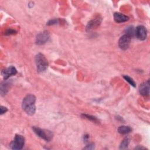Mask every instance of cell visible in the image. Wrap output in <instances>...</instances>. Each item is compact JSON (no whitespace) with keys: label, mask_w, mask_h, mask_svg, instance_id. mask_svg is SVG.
Returning <instances> with one entry per match:
<instances>
[{"label":"cell","mask_w":150,"mask_h":150,"mask_svg":"<svg viewBox=\"0 0 150 150\" xmlns=\"http://www.w3.org/2000/svg\"><path fill=\"white\" fill-rule=\"evenodd\" d=\"M135 35L136 38L140 40H144L147 36V30L142 25L138 26L135 29Z\"/></svg>","instance_id":"cell-5"},{"label":"cell","mask_w":150,"mask_h":150,"mask_svg":"<svg viewBox=\"0 0 150 150\" xmlns=\"http://www.w3.org/2000/svg\"><path fill=\"white\" fill-rule=\"evenodd\" d=\"M82 115H83V117L84 118H86V119H87L88 120H90V121H93L94 122H97V123L98 122V119L96 117H94V116H92V115H88V114H83Z\"/></svg>","instance_id":"cell-14"},{"label":"cell","mask_w":150,"mask_h":150,"mask_svg":"<svg viewBox=\"0 0 150 150\" xmlns=\"http://www.w3.org/2000/svg\"><path fill=\"white\" fill-rule=\"evenodd\" d=\"M35 62L39 72L45 71L48 67V62L45 56L42 53H38L35 56Z\"/></svg>","instance_id":"cell-2"},{"label":"cell","mask_w":150,"mask_h":150,"mask_svg":"<svg viewBox=\"0 0 150 150\" xmlns=\"http://www.w3.org/2000/svg\"><path fill=\"white\" fill-rule=\"evenodd\" d=\"M36 97L33 94H28L22 101V108L29 115H32L36 111Z\"/></svg>","instance_id":"cell-1"},{"label":"cell","mask_w":150,"mask_h":150,"mask_svg":"<svg viewBox=\"0 0 150 150\" xmlns=\"http://www.w3.org/2000/svg\"><path fill=\"white\" fill-rule=\"evenodd\" d=\"M114 18L115 21L117 23L125 22L129 19V18L127 16L119 12H115L114 14Z\"/></svg>","instance_id":"cell-11"},{"label":"cell","mask_w":150,"mask_h":150,"mask_svg":"<svg viewBox=\"0 0 150 150\" xmlns=\"http://www.w3.org/2000/svg\"><path fill=\"white\" fill-rule=\"evenodd\" d=\"M132 131L131 128L128 127V126H125V125H121L118 127V132L122 135H125L128 134L129 132H131Z\"/></svg>","instance_id":"cell-12"},{"label":"cell","mask_w":150,"mask_h":150,"mask_svg":"<svg viewBox=\"0 0 150 150\" xmlns=\"http://www.w3.org/2000/svg\"><path fill=\"white\" fill-rule=\"evenodd\" d=\"M139 91L141 95L147 96L149 94V81L142 83L139 87Z\"/></svg>","instance_id":"cell-9"},{"label":"cell","mask_w":150,"mask_h":150,"mask_svg":"<svg viewBox=\"0 0 150 150\" xmlns=\"http://www.w3.org/2000/svg\"><path fill=\"white\" fill-rule=\"evenodd\" d=\"M25 144V139L21 135H16L13 141L11 144V147L12 149L18 150L21 149L23 147Z\"/></svg>","instance_id":"cell-4"},{"label":"cell","mask_w":150,"mask_h":150,"mask_svg":"<svg viewBox=\"0 0 150 150\" xmlns=\"http://www.w3.org/2000/svg\"><path fill=\"white\" fill-rule=\"evenodd\" d=\"M7 87L6 86V85H5L4 86L3 84H1V95H3V94H5L7 92Z\"/></svg>","instance_id":"cell-17"},{"label":"cell","mask_w":150,"mask_h":150,"mask_svg":"<svg viewBox=\"0 0 150 150\" xmlns=\"http://www.w3.org/2000/svg\"><path fill=\"white\" fill-rule=\"evenodd\" d=\"M15 31L13 30H11V29H9L7 32H6V34L7 35H11V34H13L14 32Z\"/></svg>","instance_id":"cell-21"},{"label":"cell","mask_w":150,"mask_h":150,"mask_svg":"<svg viewBox=\"0 0 150 150\" xmlns=\"http://www.w3.org/2000/svg\"><path fill=\"white\" fill-rule=\"evenodd\" d=\"M126 35H127L128 36L132 37L135 35V30L134 29L132 26H129L128 27L126 30Z\"/></svg>","instance_id":"cell-13"},{"label":"cell","mask_w":150,"mask_h":150,"mask_svg":"<svg viewBox=\"0 0 150 150\" xmlns=\"http://www.w3.org/2000/svg\"><path fill=\"white\" fill-rule=\"evenodd\" d=\"M129 144V139L128 138H125L121 143L120 144V148L121 149H125L126 148H127L128 145Z\"/></svg>","instance_id":"cell-15"},{"label":"cell","mask_w":150,"mask_h":150,"mask_svg":"<svg viewBox=\"0 0 150 150\" xmlns=\"http://www.w3.org/2000/svg\"><path fill=\"white\" fill-rule=\"evenodd\" d=\"M49 39V35L47 32L44 31L39 33L36 38V43L38 45H43L46 43Z\"/></svg>","instance_id":"cell-7"},{"label":"cell","mask_w":150,"mask_h":150,"mask_svg":"<svg viewBox=\"0 0 150 150\" xmlns=\"http://www.w3.org/2000/svg\"><path fill=\"white\" fill-rule=\"evenodd\" d=\"M100 23H101V19L98 18L93 19L88 23L86 26V30L87 31H90L93 29L97 28L100 24Z\"/></svg>","instance_id":"cell-10"},{"label":"cell","mask_w":150,"mask_h":150,"mask_svg":"<svg viewBox=\"0 0 150 150\" xmlns=\"http://www.w3.org/2000/svg\"><path fill=\"white\" fill-rule=\"evenodd\" d=\"M17 73V70L16 68L12 66L8 67L7 69L2 70V75L3 76L5 79H8L9 77L15 75Z\"/></svg>","instance_id":"cell-8"},{"label":"cell","mask_w":150,"mask_h":150,"mask_svg":"<svg viewBox=\"0 0 150 150\" xmlns=\"http://www.w3.org/2000/svg\"><path fill=\"white\" fill-rule=\"evenodd\" d=\"M131 38L128 36L127 35H122L118 40V46L122 50L127 49L130 44Z\"/></svg>","instance_id":"cell-6"},{"label":"cell","mask_w":150,"mask_h":150,"mask_svg":"<svg viewBox=\"0 0 150 150\" xmlns=\"http://www.w3.org/2000/svg\"><path fill=\"white\" fill-rule=\"evenodd\" d=\"M94 146L93 144H90L87 145L86 147H85L84 149H94Z\"/></svg>","instance_id":"cell-20"},{"label":"cell","mask_w":150,"mask_h":150,"mask_svg":"<svg viewBox=\"0 0 150 150\" xmlns=\"http://www.w3.org/2000/svg\"><path fill=\"white\" fill-rule=\"evenodd\" d=\"M123 77L124 78V79H125L130 85H131V86H133V87H135V81L132 80V78H131L130 77H129V76H124Z\"/></svg>","instance_id":"cell-16"},{"label":"cell","mask_w":150,"mask_h":150,"mask_svg":"<svg viewBox=\"0 0 150 150\" xmlns=\"http://www.w3.org/2000/svg\"><path fill=\"white\" fill-rule=\"evenodd\" d=\"M7 108L5 107H3V106H1V114H4L5 112H6L7 111Z\"/></svg>","instance_id":"cell-19"},{"label":"cell","mask_w":150,"mask_h":150,"mask_svg":"<svg viewBox=\"0 0 150 150\" xmlns=\"http://www.w3.org/2000/svg\"><path fill=\"white\" fill-rule=\"evenodd\" d=\"M34 132L40 138L45 139L46 141H49L52 139L53 134L52 132L48 130L41 129L39 127H33L32 128Z\"/></svg>","instance_id":"cell-3"},{"label":"cell","mask_w":150,"mask_h":150,"mask_svg":"<svg viewBox=\"0 0 150 150\" xmlns=\"http://www.w3.org/2000/svg\"><path fill=\"white\" fill-rule=\"evenodd\" d=\"M57 22H58V20H57V19H52V20L49 21L47 23V25H52L56 24V23H57Z\"/></svg>","instance_id":"cell-18"}]
</instances>
